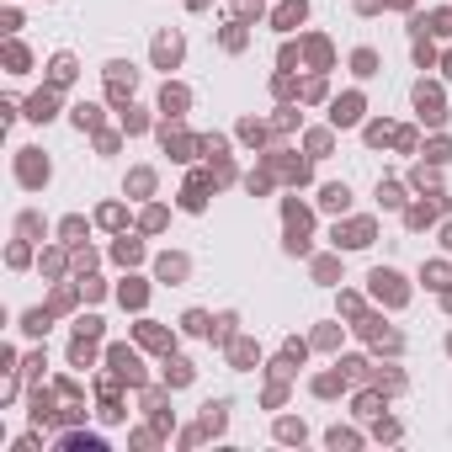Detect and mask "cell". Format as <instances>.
Wrapping results in <instances>:
<instances>
[{"label": "cell", "instance_id": "1", "mask_svg": "<svg viewBox=\"0 0 452 452\" xmlns=\"http://www.w3.org/2000/svg\"><path fill=\"white\" fill-rule=\"evenodd\" d=\"M21 181H27V186L48 181V160H38V149H21Z\"/></svg>", "mask_w": 452, "mask_h": 452}, {"label": "cell", "instance_id": "2", "mask_svg": "<svg viewBox=\"0 0 452 452\" xmlns=\"http://www.w3.org/2000/svg\"><path fill=\"white\" fill-rule=\"evenodd\" d=\"M415 106H420V117H426V123H442V96H436L431 85H420V91H415Z\"/></svg>", "mask_w": 452, "mask_h": 452}, {"label": "cell", "instance_id": "3", "mask_svg": "<svg viewBox=\"0 0 452 452\" xmlns=\"http://www.w3.org/2000/svg\"><path fill=\"white\" fill-rule=\"evenodd\" d=\"M372 288H378V298H389V304H399L405 293H399V277L394 271H372Z\"/></svg>", "mask_w": 452, "mask_h": 452}, {"label": "cell", "instance_id": "4", "mask_svg": "<svg viewBox=\"0 0 452 452\" xmlns=\"http://www.w3.org/2000/svg\"><path fill=\"white\" fill-rule=\"evenodd\" d=\"M27 117H38V123H48V117H54V91H38V96L27 102Z\"/></svg>", "mask_w": 452, "mask_h": 452}, {"label": "cell", "instance_id": "5", "mask_svg": "<svg viewBox=\"0 0 452 452\" xmlns=\"http://www.w3.org/2000/svg\"><path fill=\"white\" fill-rule=\"evenodd\" d=\"M368 240H372V224H351L346 234L335 229V245H351V250H357V245H368Z\"/></svg>", "mask_w": 452, "mask_h": 452}, {"label": "cell", "instance_id": "6", "mask_svg": "<svg viewBox=\"0 0 452 452\" xmlns=\"http://www.w3.org/2000/svg\"><path fill=\"white\" fill-rule=\"evenodd\" d=\"M330 117H335V128L357 123V117H362V102H357V96H346V102H335V112H330Z\"/></svg>", "mask_w": 452, "mask_h": 452}, {"label": "cell", "instance_id": "7", "mask_svg": "<svg viewBox=\"0 0 452 452\" xmlns=\"http://www.w3.org/2000/svg\"><path fill=\"white\" fill-rule=\"evenodd\" d=\"M176 59H181V38H160V43H155V64H165V69H170Z\"/></svg>", "mask_w": 452, "mask_h": 452}, {"label": "cell", "instance_id": "8", "mask_svg": "<svg viewBox=\"0 0 452 452\" xmlns=\"http://www.w3.org/2000/svg\"><path fill=\"white\" fill-rule=\"evenodd\" d=\"M106 75H112V96H128V91H133V69H128V64H112Z\"/></svg>", "mask_w": 452, "mask_h": 452}, {"label": "cell", "instance_id": "9", "mask_svg": "<svg viewBox=\"0 0 452 452\" xmlns=\"http://www.w3.org/2000/svg\"><path fill=\"white\" fill-rule=\"evenodd\" d=\"M319 203L330 207V213H346V203H351V192L346 186H325V192H319Z\"/></svg>", "mask_w": 452, "mask_h": 452}, {"label": "cell", "instance_id": "10", "mask_svg": "<svg viewBox=\"0 0 452 452\" xmlns=\"http://www.w3.org/2000/svg\"><path fill=\"white\" fill-rule=\"evenodd\" d=\"M304 16H308V5H304V0H282V11H277V21H282V27H298Z\"/></svg>", "mask_w": 452, "mask_h": 452}, {"label": "cell", "instance_id": "11", "mask_svg": "<svg viewBox=\"0 0 452 452\" xmlns=\"http://www.w3.org/2000/svg\"><path fill=\"white\" fill-rule=\"evenodd\" d=\"M48 75H54V85H69V80H75V59H69V54H59Z\"/></svg>", "mask_w": 452, "mask_h": 452}, {"label": "cell", "instance_id": "12", "mask_svg": "<svg viewBox=\"0 0 452 452\" xmlns=\"http://www.w3.org/2000/svg\"><path fill=\"white\" fill-rule=\"evenodd\" d=\"M405 218H410V229H426V224L436 218V203H420V207H410Z\"/></svg>", "mask_w": 452, "mask_h": 452}, {"label": "cell", "instance_id": "13", "mask_svg": "<svg viewBox=\"0 0 452 452\" xmlns=\"http://www.w3.org/2000/svg\"><path fill=\"white\" fill-rule=\"evenodd\" d=\"M160 106H165V112H181V106H186V91H181V85H165Z\"/></svg>", "mask_w": 452, "mask_h": 452}, {"label": "cell", "instance_id": "14", "mask_svg": "<svg viewBox=\"0 0 452 452\" xmlns=\"http://www.w3.org/2000/svg\"><path fill=\"white\" fill-rule=\"evenodd\" d=\"M420 277H426V282H431V288H447V282H452V271L442 267V261H431V267L420 271Z\"/></svg>", "mask_w": 452, "mask_h": 452}, {"label": "cell", "instance_id": "15", "mask_svg": "<svg viewBox=\"0 0 452 452\" xmlns=\"http://www.w3.org/2000/svg\"><path fill=\"white\" fill-rule=\"evenodd\" d=\"M181 271H186L181 256H165V261H160V277H181Z\"/></svg>", "mask_w": 452, "mask_h": 452}, {"label": "cell", "instance_id": "16", "mask_svg": "<svg viewBox=\"0 0 452 452\" xmlns=\"http://www.w3.org/2000/svg\"><path fill=\"white\" fill-rule=\"evenodd\" d=\"M165 378H170V383H186V378H192V368H186V362H170V368H165Z\"/></svg>", "mask_w": 452, "mask_h": 452}, {"label": "cell", "instance_id": "17", "mask_svg": "<svg viewBox=\"0 0 452 452\" xmlns=\"http://www.w3.org/2000/svg\"><path fill=\"white\" fill-rule=\"evenodd\" d=\"M75 123H80V128H96V106H75Z\"/></svg>", "mask_w": 452, "mask_h": 452}, {"label": "cell", "instance_id": "18", "mask_svg": "<svg viewBox=\"0 0 452 452\" xmlns=\"http://www.w3.org/2000/svg\"><path fill=\"white\" fill-rule=\"evenodd\" d=\"M186 330H192V335H203V330H207V314H197V308H192V314H186Z\"/></svg>", "mask_w": 452, "mask_h": 452}, {"label": "cell", "instance_id": "19", "mask_svg": "<svg viewBox=\"0 0 452 452\" xmlns=\"http://www.w3.org/2000/svg\"><path fill=\"white\" fill-rule=\"evenodd\" d=\"M378 197H383V207H399V186H394V181L378 186Z\"/></svg>", "mask_w": 452, "mask_h": 452}, {"label": "cell", "instance_id": "20", "mask_svg": "<svg viewBox=\"0 0 452 452\" xmlns=\"http://www.w3.org/2000/svg\"><path fill=\"white\" fill-rule=\"evenodd\" d=\"M351 64H357V75H372V64H378V59H372L368 48H362V54H357V59H351Z\"/></svg>", "mask_w": 452, "mask_h": 452}, {"label": "cell", "instance_id": "21", "mask_svg": "<svg viewBox=\"0 0 452 452\" xmlns=\"http://www.w3.org/2000/svg\"><path fill=\"white\" fill-rule=\"evenodd\" d=\"M442 245H447V250H452V224H447V229H442Z\"/></svg>", "mask_w": 452, "mask_h": 452}, {"label": "cell", "instance_id": "22", "mask_svg": "<svg viewBox=\"0 0 452 452\" xmlns=\"http://www.w3.org/2000/svg\"><path fill=\"white\" fill-rule=\"evenodd\" d=\"M447 75H452V54H447Z\"/></svg>", "mask_w": 452, "mask_h": 452}]
</instances>
